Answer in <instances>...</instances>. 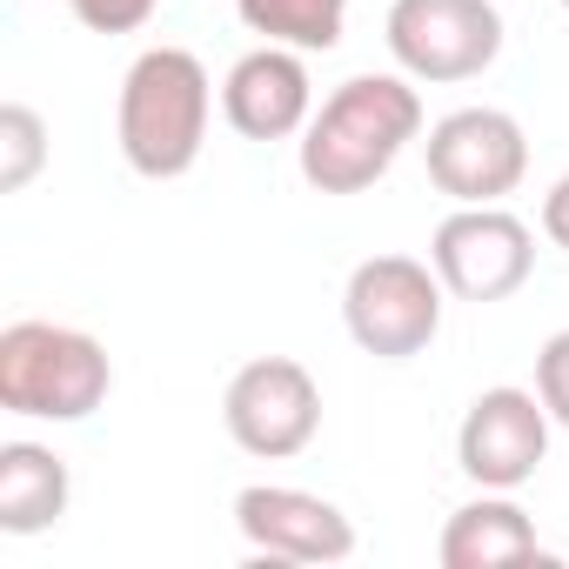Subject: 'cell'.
I'll return each instance as SVG.
<instances>
[{"instance_id": "5bb4252c", "label": "cell", "mask_w": 569, "mask_h": 569, "mask_svg": "<svg viewBox=\"0 0 569 569\" xmlns=\"http://www.w3.org/2000/svg\"><path fill=\"white\" fill-rule=\"evenodd\" d=\"M234 14H241L248 34H261V41H274V48L329 54V48H342L349 0H234Z\"/></svg>"}, {"instance_id": "e0dca14e", "label": "cell", "mask_w": 569, "mask_h": 569, "mask_svg": "<svg viewBox=\"0 0 569 569\" xmlns=\"http://www.w3.org/2000/svg\"><path fill=\"white\" fill-rule=\"evenodd\" d=\"M68 8H74V21L88 34H134V28L154 21L161 0H68Z\"/></svg>"}, {"instance_id": "6da1fadb", "label": "cell", "mask_w": 569, "mask_h": 569, "mask_svg": "<svg viewBox=\"0 0 569 569\" xmlns=\"http://www.w3.org/2000/svg\"><path fill=\"white\" fill-rule=\"evenodd\" d=\"M422 141V94L409 74H356L342 81L302 128V181L316 194H369L402 148Z\"/></svg>"}, {"instance_id": "5b68a950", "label": "cell", "mask_w": 569, "mask_h": 569, "mask_svg": "<svg viewBox=\"0 0 569 569\" xmlns=\"http://www.w3.org/2000/svg\"><path fill=\"white\" fill-rule=\"evenodd\" d=\"M221 429L254 462H289L322 436V382L296 356H254L221 389Z\"/></svg>"}, {"instance_id": "2e32d148", "label": "cell", "mask_w": 569, "mask_h": 569, "mask_svg": "<svg viewBox=\"0 0 569 569\" xmlns=\"http://www.w3.org/2000/svg\"><path fill=\"white\" fill-rule=\"evenodd\" d=\"M536 396H542L549 422L569 429V329H556V336L536 349Z\"/></svg>"}, {"instance_id": "8fae6325", "label": "cell", "mask_w": 569, "mask_h": 569, "mask_svg": "<svg viewBox=\"0 0 569 569\" xmlns=\"http://www.w3.org/2000/svg\"><path fill=\"white\" fill-rule=\"evenodd\" d=\"M221 114H228V128L241 141H289V134H302L309 114H316L309 54L274 48V41L248 48L228 68V81H221Z\"/></svg>"}, {"instance_id": "30bf717a", "label": "cell", "mask_w": 569, "mask_h": 569, "mask_svg": "<svg viewBox=\"0 0 569 569\" xmlns=\"http://www.w3.org/2000/svg\"><path fill=\"white\" fill-rule=\"evenodd\" d=\"M234 529L248 536L261 562H349L356 556V522L329 496L289 489V482L234 489Z\"/></svg>"}, {"instance_id": "52a82bcc", "label": "cell", "mask_w": 569, "mask_h": 569, "mask_svg": "<svg viewBox=\"0 0 569 569\" xmlns=\"http://www.w3.org/2000/svg\"><path fill=\"white\" fill-rule=\"evenodd\" d=\"M429 261L442 274V289L456 302H509L522 281L536 274V234L522 214H509L502 201L489 208H449L429 234Z\"/></svg>"}, {"instance_id": "d6986e66", "label": "cell", "mask_w": 569, "mask_h": 569, "mask_svg": "<svg viewBox=\"0 0 569 569\" xmlns=\"http://www.w3.org/2000/svg\"><path fill=\"white\" fill-rule=\"evenodd\" d=\"M562 14H569V0H562Z\"/></svg>"}, {"instance_id": "ac0fdd59", "label": "cell", "mask_w": 569, "mask_h": 569, "mask_svg": "<svg viewBox=\"0 0 569 569\" xmlns=\"http://www.w3.org/2000/svg\"><path fill=\"white\" fill-rule=\"evenodd\" d=\"M542 234L569 254V174H556L549 194H542Z\"/></svg>"}, {"instance_id": "7a4b0ae2", "label": "cell", "mask_w": 569, "mask_h": 569, "mask_svg": "<svg viewBox=\"0 0 569 569\" xmlns=\"http://www.w3.org/2000/svg\"><path fill=\"white\" fill-rule=\"evenodd\" d=\"M208 114H214V81L188 48L134 54V68L121 74V101H114L121 161L148 181H181L208 148Z\"/></svg>"}, {"instance_id": "9a60e30c", "label": "cell", "mask_w": 569, "mask_h": 569, "mask_svg": "<svg viewBox=\"0 0 569 569\" xmlns=\"http://www.w3.org/2000/svg\"><path fill=\"white\" fill-rule=\"evenodd\" d=\"M48 168V121L28 101L0 108V194H21Z\"/></svg>"}, {"instance_id": "9c48e42d", "label": "cell", "mask_w": 569, "mask_h": 569, "mask_svg": "<svg viewBox=\"0 0 569 569\" xmlns=\"http://www.w3.org/2000/svg\"><path fill=\"white\" fill-rule=\"evenodd\" d=\"M549 409L536 389H516V382H496L482 389L469 409H462V429H456V462L476 489H522L542 456H549Z\"/></svg>"}, {"instance_id": "277c9868", "label": "cell", "mask_w": 569, "mask_h": 569, "mask_svg": "<svg viewBox=\"0 0 569 569\" xmlns=\"http://www.w3.org/2000/svg\"><path fill=\"white\" fill-rule=\"evenodd\" d=\"M442 274L416 254H369L349 268L342 289V329L376 362H416L442 336Z\"/></svg>"}, {"instance_id": "ba28073f", "label": "cell", "mask_w": 569, "mask_h": 569, "mask_svg": "<svg viewBox=\"0 0 569 569\" xmlns=\"http://www.w3.org/2000/svg\"><path fill=\"white\" fill-rule=\"evenodd\" d=\"M422 161H429L436 194H449L456 208H489V201L522 188L529 134L509 108H456L429 128Z\"/></svg>"}, {"instance_id": "8992f818", "label": "cell", "mask_w": 569, "mask_h": 569, "mask_svg": "<svg viewBox=\"0 0 569 569\" xmlns=\"http://www.w3.org/2000/svg\"><path fill=\"white\" fill-rule=\"evenodd\" d=\"M382 41L409 81L456 88L496 68L502 54V14L496 0H396Z\"/></svg>"}, {"instance_id": "7c38bea8", "label": "cell", "mask_w": 569, "mask_h": 569, "mask_svg": "<svg viewBox=\"0 0 569 569\" xmlns=\"http://www.w3.org/2000/svg\"><path fill=\"white\" fill-rule=\"evenodd\" d=\"M436 556H442V569H509V562H542V542H536V522L516 502V489H482L476 502H462L442 522Z\"/></svg>"}, {"instance_id": "4fadbf2b", "label": "cell", "mask_w": 569, "mask_h": 569, "mask_svg": "<svg viewBox=\"0 0 569 569\" xmlns=\"http://www.w3.org/2000/svg\"><path fill=\"white\" fill-rule=\"evenodd\" d=\"M74 476L48 442H0V529L8 536H41L68 516Z\"/></svg>"}, {"instance_id": "3957f363", "label": "cell", "mask_w": 569, "mask_h": 569, "mask_svg": "<svg viewBox=\"0 0 569 569\" xmlns=\"http://www.w3.org/2000/svg\"><path fill=\"white\" fill-rule=\"evenodd\" d=\"M114 396V362L88 329L8 322L0 329V409L28 422H88Z\"/></svg>"}]
</instances>
